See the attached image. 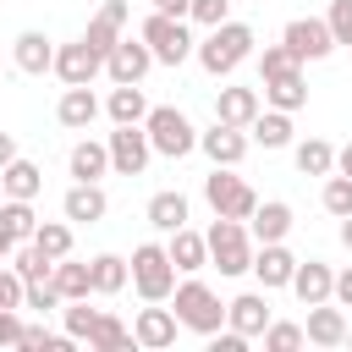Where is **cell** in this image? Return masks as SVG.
I'll return each instance as SVG.
<instances>
[{"instance_id": "obj_50", "label": "cell", "mask_w": 352, "mask_h": 352, "mask_svg": "<svg viewBox=\"0 0 352 352\" xmlns=\"http://www.w3.org/2000/svg\"><path fill=\"white\" fill-rule=\"evenodd\" d=\"M11 160H16V138H11V132H0V170H6Z\"/></svg>"}, {"instance_id": "obj_24", "label": "cell", "mask_w": 352, "mask_h": 352, "mask_svg": "<svg viewBox=\"0 0 352 352\" xmlns=\"http://www.w3.org/2000/svg\"><path fill=\"white\" fill-rule=\"evenodd\" d=\"M258 110H264V104H258V88L231 82V88L214 94V121H226V126H242V132H248V121H253Z\"/></svg>"}, {"instance_id": "obj_12", "label": "cell", "mask_w": 352, "mask_h": 352, "mask_svg": "<svg viewBox=\"0 0 352 352\" xmlns=\"http://www.w3.org/2000/svg\"><path fill=\"white\" fill-rule=\"evenodd\" d=\"M66 88H77V82H94L99 72H104V55H94L82 38H72V44H55V66H50Z\"/></svg>"}, {"instance_id": "obj_30", "label": "cell", "mask_w": 352, "mask_h": 352, "mask_svg": "<svg viewBox=\"0 0 352 352\" xmlns=\"http://www.w3.org/2000/svg\"><path fill=\"white\" fill-rule=\"evenodd\" d=\"M82 341H88L94 352H126V346H138V341H132V330H126L116 314H104V308H99V319L88 324V336H82Z\"/></svg>"}, {"instance_id": "obj_35", "label": "cell", "mask_w": 352, "mask_h": 352, "mask_svg": "<svg viewBox=\"0 0 352 352\" xmlns=\"http://www.w3.org/2000/svg\"><path fill=\"white\" fill-rule=\"evenodd\" d=\"M28 242H33L44 258H66V253H72V220H66V214H60V220H38V231H33Z\"/></svg>"}, {"instance_id": "obj_13", "label": "cell", "mask_w": 352, "mask_h": 352, "mask_svg": "<svg viewBox=\"0 0 352 352\" xmlns=\"http://www.w3.org/2000/svg\"><path fill=\"white\" fill-rule=\"evenodd\" d=\"M176 314L170 308H160V302H148V308H138V319H132V341L143 346V352H165V346H176Z\"/></svg>"}, {"instance_id": "obj_7", "label": "cell", "mask_w": 352, "mask_h": 352, "mask_svg": "<svg viewBox=\"0 0 352 352\" xmlns=\"http://www.w3.org/2000/svg\"><path fill=\"white\" fill-rule=\"evenodd\" d=\"M204 204H209L214 214H226V220H248L253 204H258V192H253L242 176H231V165H214V170L204 176Z\"/></svg>"}, {"instance_id": "obj_49", "label": "cell", "mask_w": 352, "mask_h": 352, "mask_svg": "<svg viewBox=\"0 0 352 352\" xmlns=\"http://www.w3.org/2000/svg\"><path fill=\"white\" fill-rule=\"evenodd\" d=\"M187 6L192 0H154V11H165V16H187Z\"/></svg>"}, {"instance_id": "obj_37", "label": "cell", "mask_w": 352, "mask_h": 352, "mask_svg": "<svg viewBox=\"0 0 352 352\" xmlns=\"http://www.w3.org/2000/svg\"><path fill=\"white\" fill-rule=\"evenodd\" d=\"M11 270L22 275V280H50V270H55V258H44L33 242H16V253H11Z\"/></svg>"}, {"instance_id": "obj_9", "label": "cell", "mask_w": 352, "mask_h": 352, "mask_svg": "<svg viewBox=\"0 0 352 352\" xmlns=\"http://www.w3.org/2000/svg\"><path fill=\"white\" fill-rule=\"evenodd\" d=\"M280 44H286L297 60H324V55L336 50V38H330V22H324V16H292V22L280 28Z\"/></svg>"}, {"instance_id": "obj_41", "label": "cell", "mask_w": 352, "mask_h": 352, "mask_svg": "<svg viewBox=\"0 0 352 352\" xmlns=\"http://www.w3.org/2000/svg\"><path fill=\"white\" fill-rule=\"evenodd\" d=\"M22 308H33V314H50V308H60V292H55V280H22Z\"/></svg>"}, {"instance_id": "obj_18", "label": "cell", "mask_w": 352, "mask_h": 352, "mask_svg": "<svg viewBox=\"0 0 352 352\" xmlns=\"http://www.w3.org/2000/svg\"><path fill=\"white\" fill-rule=\"evenodd\" d=\"M258 88H264V104H270V110L297 116V110L308 104V77H302V66H292V72H280V77H264Z\"/></svg>"}, {"instance_id": "obj_14", "label": "cell", "mask_w": 352, "mask_h": 352, "mask_svg": "<svg viewBox=\"0 0 352 352\" xmlns=\"http://www.w3.org/2000/svg\"><path fill=\"white\" fill-rule=\"evenodd\" d=\"M126 16H132V6H126V0H104V6L88 16L82 44H88L94 55H110V50H116V38H121V28H126Z\"/></svg>"}, {"instance_id": "obj_10", "label": "cell", "mask_w": 352, "mask_h": 352, "mask_svg": "<svg viewBox=\"0 0 352 352\" xmlns=\"http://www.w3.org/2000/svg\"><path fill=\"white\" fill-rule=\"evenodd\" d=\"M154 72V50L143 38H116V50L104 55V77L110 82H143Z\"/></svg>"}, {"instance_id": "obj_48", "label": "cell", "mask_w": 352, "mask_h": 352, "mask_svg": "<svg viewBox=\"0 0 352 352\" xmlns=\"http://www.w3.org/2000/svg\"><path fill=\"white\" fill-rule=\"evenodd\" d=\"M330 302H341V308H352V264H346V270H336V286H330Z\"/></svg>"}, {"instance_id": "obj_45", "label": "cell", "mask_w": 352, "mask_h": 352, "mask_svg": "<svg viewBox=\"0 0 352 352\" xmlns=\"http://www.w3.org/2000/svg\"><path fill=\"white\" fill-rule=\"evenodd\" d=\"M324 22H330V38L352 50V0H330V11H324Z\"/></svg>"}, {"instance_id": "obj_39", "label": "cell", "mask_w": 352, "mask_h": 352, "mask_svg": "<svg viewBox=\"0 0 352 352\" xmlns=\"http://www.w3.org/2000/svg\"><path fill=\"white\" fill-rule=\"evenodd\" d=\"M297 346H302V324H292V319L264 324V352H297Z\"/></svg>"}, {"instance_id": "obj_23", "label": "cell", "mask_w": 352, "mask_h": 352, "mask_svg": "<svg viewBox=\"0 0 352 352\" xmlns=\"http://www.w3.org/2000/svg\"><path fill=\"white\" fill-rule=\"evenodd\" d=\"M330 286H336V270L324 264V258H297V270H292V292H297V302L302 308H314V302H330Z\"/></svg>"}, {"instance_id": "obj_31", "label": "cell", "mask_w": 352, "mask_h": 352, "mask_svg": "<svg viewBox=\"0 0 352 352\" xmlns=\"http://www.w3.org/2000/svg\"><path fill=\"white\" fill-rule=\"evenodd\" d=\"M143 214H148V226H154V231H165V236H170L176 226H187V198L165 187V192H154V198H148V209H143Z\"/></svg>"}, {"instance_id": "obj_46", "label": "cell", "mask_w": 352, "mask_h": 352, "mask_svg": "<svg viewBox=\"0 0 352 352\" xmlns=\"http://www.w3.org/2000/svg\"><path fill=\"white\" fill-rule=\"evenodd\" d=\"M22 324H28V319H22L16 308H0V346H16V341H22Z\"/></svg>"}, {"instance_id": "obj_22", "label": "cell", "mask_w": 352, "mask_h": 352, "mask_svg": "<svg viewBox=\"0 0 352 352\" xmlns=\"http://www.w3.org/2000/svg\"><path fill=\"white\" fill-rule=\"evenodd\" d=\"M165 253H170L176 275H198V270H209V242H204V231H192V226H176L170 242H165Z\"/></svg>"}, {"instance_id": "obj_5", "label": "cell", "mask_w": 352, "mask_h": 352, "mask_svg": "<svg viewBox=\"0 0 352 352\" xmlns=\"http://www.w3.org/2000/svg\"><path fill=\"white\" fill-rule=\"evenodd\" d=\"M204 242H209V264H214L220 275H248V264H253L248 220H226V214H214V226L204 231Z\"/></svg>"}, {"instance_id": "obj_8", "label": "cell", "mask_w": 352, "mask_h": 352, "mask_svg": "<svg viewBox=\"0 0 352 352\" xmlns=\"http://www.w3.org/2000/svg\"><path fill=\"white\" fill-rule=\"evenodd\" d=\"M104 148H110V170H116V176H143L148 160H154L143 121H138V126H116V132L104 138Z\"/></svg>"}, {"instance_id": "obj_36", "label": "cell", "mask_w": 352, "mask_h": 352, "mask_svg": "<svg viewBox=\"0 0 352 352\" xmlns=\"http://www.w3.org/2000/svg\"><path fill=\"white\" fill-rule=\"evenodd\" d=\"M0 226L16 236V242H28L33 231H38V214H33V198H6L0 204Z\"/></svg>"}, {"instance_id": "obj_16", "label": "cell", "mask_w": 352, "mask_h": 352, "mask_svg": "<svg viewBox=\"0 0 352 352\" xmlns=\"http://www.w3.org/2000/svg\"><path fill=\"white\" fill-rule=\"evenodd\" d=\"M104 209H110V198H104V187H99V182H72V187H66V198H60V214H66L72 226H99V220H104Z\"/></svg>"}, {"instance_id": "obj_25", "label": "cell", "mask_w": 352, "mask_h": 352, "mask_svg": "<svg viewBox=\"0 0 352 352\" xmlns=\"http://www.w3.org/2000/svg\"><path fill=\"white\" fill-rule=\"evenodd\" d=\"M11 55H16V72H28V77H44L50 66H55V44L38 33V28H28V33H16V44H11Z\"/></svg>"}, {"instance_id": "obj_54", "label": "cell", "mask_w": 352, "mask_h": 352, "mask_svg": "<svg viewBox=\"0 0 352 352\" xmlns=\"http://www.w3.org/2000/svg\"><path fill=\"white\" fill-rule=\"evenodd\" d=\"M346 341H352V324H346Z\"/></svg>"}, {"instance_id": "obj_1", "label": "cell", "mask_w": 352, "mask_h": 352, "mask_svg": "<svg viewBox=\"0 0 352 352\" xmlns=\"http://www.w3.org/2000/svg\"><path fill=\"white\" fill-rule=\"evenodd\" d=\"M253 44H258V38H253V28L226 16L220 28H209V33L192 44V55H198V66H204L209 77H231V72H236V66L253 55Z\"/></svg>"}, {"instance_id": "obj_43", "label": "cell", "mask_w": 352, "mask_h": 352, "mask_svg": "<svg viewBox=\"0 0 352 352\" xmlns=\"http://www.w3.org/2000/svg\"><path fill=\"white\" fill-rule=\"evenodd\" d=\"M16 346H28V352H66L72 336H50L44 324H22V341H16Z\"/></svg>"}, {"instance_id": "obj_19", "label": "cell", "mask_w": 352, "mask_h": 352, "mask_svg": "<svg viewBox=\"0 0 352 352\" xmlns=\"http://www.w3.org/2000/svg\"><path fill=\"white\" fill-rule=\"evenodd\" d=\"M99 99H94V82H77V88H66L60 94V104H55V121L60 126H72V132H88L94 121H99Z\"/></svg>"}, {"instance_id": "obj_26", "label": "cell", "mask_w": 352, "mask_h": 352, "mask_svg": "<svg viewBox=\"0 0 352 352\" xmlns=\"http://www.w3.org/2000/svg\"><path fill=\"white\" fill-rule=\"evenodd\" d=\"M66 170H72V182H99V176H110V148L99 138H82V143H72Z\"/></svg>"}, {"instance_id": "obj_52", "label": "cell", "mask_w": 352, "mask_h": 352, "mask_svg": "<svg viewBox=\"0 0 352 352\" xmlns=\"http://www.w3.org/2000/svg\"><path fill=\"white\" fill-rule=\"evenodd\" d=\"M11 253H16V236H11L6 226H0V258H11Z\"/></svg>"}, {"instance_id": "obj_17", "label": "cell", "mask_w": 352, "mask_h": 352, "mask_svg": "<svg viewBox=\"0 0 352 352\" xmlns=\"http://www.w3.org/2000/svg\"><path fill=\"white\" fill-rule=\"evenodd\" d=\"M275 314H270V292H242V297H231L226 302V324L231 330H242L248 341L253 336H264V324H270Z\"/></svg>"}, {"instance_id": "obj_33", "label": "cell", "mask_w": 352, "mask_h": 352, "mask_svg": "<svg viewBox=\"0 0 352 352\" xmlns=\"http://www.w3.org/2000/svg\"><path fill=\"white\" fill-rule=\"evenodd\" d=\"M50 280H55V292H60V302H72V297H94V280H88V264H77L72 253H66V258H55V270H50Z\"/></svg>"}, {"instance_id": "obj_15", "label": "cell", "mask_w": 352, "mask_h": 352, "mask_svg": "<svg viewBox=\"0 0 352 352\" xmlns=\"http://www.w3.org/2000/svg\"><path fill=\"white\" fill-rule=\"evenodd\" d=\"M302 341L308 346H346V308L341 302H314L302 319Z\"/></svg>"}, {"instance_id": "obj_47", "label": "cell", "mask_w": 352, "mask_h": 352, "mask_svg": "<svg viewBox=\"0 0 352 352\" xmlns=\"http://www.w3.org/2000/svg\"><path fill=\"white\" fill-rule=\"evenodd\" d=\"M0 308H22V275L0 270Z\"/></svg>"}, {"instance_id": "obj_34", "label": "cell", "mask_w": 352, "mask_h": 352, "mask_svg": "<svg viewBox=\"0 0 352 352\" xmlns=\"http://www.w3.org/2000/svg\"><path fill=\"white\" fill-rule=\"evenodd\" d=\"M292 160H297L302 176H330V170H336V148H330L324 138H302V143L292 148Z\"/></svg>"}, {"instance_id": "obj_51", "label": "cell", "mask_w": 352, "mask_h": 352, "mask_svg": "<svg viewBox=\"0 0 352 352\" xmlns=\"http://www.w3.org/2000/svg\"><path fill=\"white\" fill-rule=\"evenodd\" d=\"M336 170H341V176H352V143H346V148H336Z\"/></svg>"}, {"instance_id": "obj_44", "label": "cell", "mask_w": 352, "mask_h": 352, "mask_svg": "<svg viewBox=\"0 0 352 352\" xmlns=\"http://www.w3.org/2000/svg\"><path fill=\"white\" fill-rule=\"evenodd\" d=\"M231 16V0H192L187 6V22H198V28H220Z\"/></svg>"}, {"instance_id": "obj_28", "label": "cell", "mask_w": 352, "mask_h": 352, "mask_svg": "<svg viewBox=\"0 0 352 352\" xmlns=\"http://www.w3.org/2000/svg\"><path fill=\"white\" fill-rule=\"evenodd\" d=\"M248 143H264V148H292V116L286 110H258L248 121Z\"/></svg>"}, {"instance_id": "obj_42", "label": "cell", "mask_w": 352, "mask_h": 352, "mask_svg": "<svg viewBox=\"0 0 352 352\" xmlns=\"http://www.w3.org/2000/svg\"><path fill=\"white\" fill-rule=\"evenodd\" d=\"M292 66H302L286 44H264L258 50V77H280V72H292Z\"/></svg>"}, {"instance_id": "obj_2", "label": "cell", "mask_w": 352, "mask_h": 352, "mask_svg": "<svg viewBox=\"0 0 352 352\" xmlns=\"http://www.w3.org/2000/svg\"><path fill=\"white\" fill-rule=\"evenodd\" d=\"M126 280L138 286L143 302H170V292H176V264H170L165 242H138L132 258H126Z\"/></svg>"}, {"instance_id": "obj_3", "label": "cell", "mask_w": 352, "mask_h": 352, "mask_svg": "<svg viewBox=\"0 0 352 352\" xmlns=\"http://www.w3.org/2000/svg\"><path fill=\"white\" fill-rule=\"evenodd\" d=\"M170 314H176V324L192 330V336H214V330L226 324V302H220L198 275L176 280V292H170Z\"/></svg>"}, {"instance_id": "obj_11", "label": "cell", "mask_w": 352, "mask_h": 352, "mask_svg": "<svg viewBox=\"0 0 352 352\" xmlns=\"http://www.w3.org/2000/svg\"><path fill=\"white\" fill-rule=\"evenodd\" d=\"M248 270L258 275V286H264V292H280V286H292L297 253H292L286 242H253V264H248Z\"/></svg>"}, {"instance_id": "obj_40", "label": "cell", "mask_w": 352, "mask_h": 352, "mask_svg": "<svg viewBox=\"0 0 352 352\" xmlns=\"http://www.w3.org/2000/svg\"><path fill=\"white\" fill-rule=\"evenodd\" d=\"M60 319H66V336H72V341H82V336H88V324L99 319V308H88V297H72V302H60Z\"/></svg>"}, {"instance_id": "obj_20", "label": "cell", "mask_w": 352, "mask_h": 352, "mask_svg": "<svg viewBox=\"0 0 352 352\" xmlns=\"http://www.w3.org/2000/svg\"><path fill=\"white\" fill-rule=\"evenodd\" d=\"M198 148L209 154V165H242V154H248V132L214 121L209 132H198Z\"/></svg>"}, {"instance_id": "obj_27", "label": "cell", "mask_w": 352, "mask_h": 352, "mask_svg": "<svg viewBox=\"0 0 352 352\" xmlns=\"http://www.w3.org/2000/svg\"><path fill=\"white\" fill-rule=\"evenodd\" d=\"M104 116H110L116 126H138V121L148 116L143 88H138V82H116V88H110V99H104Z\"/></svg>"}, {"instance_id": "obj_53", "label": "cell", "mask_w": 352, "mask_h": 352, "mask_svg": "<svg viewBox=\"0 0 352 352\" xmlns=\"http://www.w3.org/2000/svg\"><path fill=\"white\" fill-rule=\"evenodd\" d=\"M341 248L352 253V214H341Z\"/></svg>"}, {"instance_id": "obj_4", "label": "cell", "mask_w": 352, "mask_h": 352, "mask_svg": "<svg viewBox=\"0 0 352 352\" xmlns=\"http://www.w3.org/2000/svg\"><path fill=\"white\" fill-rule=\"evenodd\" d=\"M143 132H148V148L165 154V160H187V154L198 148V126H192L176 104H148Z\"/></svg>"}, {"instance_id": "obj_6", "label": "cell", "mask_w": 352, "mask_h": 352, "mask_svg": "<svg viewBox=\"0 0 352 352\" xmlns=\"http://www.w3.org/2000/svg\"><path fill=\"white\" fill-rule=\"evenodd\" d=\"M138 38L154 50V66H182L187 55H192V28H187V16H165V11H148V22L138 28Z\"/></svg>"}, {"instance_id": "obj_38", "label": "cell", "mask_w": 352, "mask_h": 352, "mask_svg": "<svg viewBox=\"0 0 352 352\" xmlns=\"http://www.w3.org/2000/svg\"><path fill=\"white\" fill-rule=\"evenodd\" d=\"M319 204H324V214H352V176H341V170H330L324 176V192H319Z\"/></svg>"}, {"instance_id": "obj_29", "label": "cell", "mask_w": 352, "mask_h": 352, "mask_svg": "<svg viewBox=\"0 0 352 352\" xmlns=\"http://www.w3.org/2000/svg\"><path fill=\"white\" fill-rule=\"evenodd\" d=\"M38 187H44V170H38L33 160H22V154L0 170V192H6V198H38Z\"/></svg>"}, {"instance_id": "obj_21", "label": "cell", "mask_w": 352, "mask_h": 352, "mask_svg": "<svg viewBox=\"0 0 352 352\" xmlns=\"http://www.w3.org/2000/svg\"><path fill=\"white\" fill-rule=\"evenodd\" d=\"M248 236H253V242H286V236H292V204H280V198L253 204V214H248Z\"/></svg>"}, {"instance_id": "obj_32", "label": "cell", "mask_w": 352, "mask_h": 352, "mask_svg": "<svg viewBox=\"0 0 352 352\" xmlns=\"http://www.w3.org/2000/svg\"><path fill=\"white\" fill-rule=\"evenodd\" d=\"M88 280H94L99 297H116V292L126 286V258H121V253H94V258H88Z\"/></svg>"}]
</instances>
